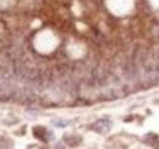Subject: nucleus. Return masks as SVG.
I'll return each instance as SVG.
<instances>
[{
    "label": "nucleus",
    "instance_id": "nucleus-1",
    "mask_svg": "<svg viewBox=\"0 0 159 149\" xmlns=\"http://www.w3.org/2000/svg\"><path fill=\"white\" fill-rule=\"evenodd\" d=\"M110 126H111V124L108 120H100L97 124H94L93 129L96 131H98V132H100V133H104V132H108V131L110 130Z\"/></svg>",
    "mask_w": 159,
    "mask_h": 149
}]
</instances>
